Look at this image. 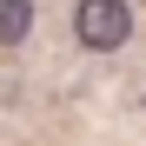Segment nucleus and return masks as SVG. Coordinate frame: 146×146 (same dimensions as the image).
<instances>
[{
    "instance_id": "f257e3e1",
    "label": "nucleus",
    "mask_w": 146,
    "mask_h": 146,
    "mask_svg": "<svg viewBox=\"0 0 146 146\" xmlns=\"http://www.w3.org/2000/svg\"><path fill=\"white\" fill-rule=\"evenodd\" d=\"M73 33H80V46H93V53H113V46H126V33H133V7L126 0H80V7H73Z\"/></svg>"
},
{
    "instance_id": "f03ea898",
    "label": "nucleus",
    "mask_w": 146,
    "mask_h": 146,
    "mask_svg": "<svg viewBox=\"0 0 146 146\" xmlns=\"http://www.w3.org/2000/svg\"><path fill=\"white\" fill-rule=\"evenodd\" d=\"M33 33V0H0V46H20Z\"/></svg>"
},
{
    "instance_id": "7ed1b4c3",
    "label": "nucleus",
    "mask_w": 146,
    "mask_h": 146,
    "mask_svg": "<svg viewBox=\"0 0 146 146\" xmlns=\"http://www.w3.org/2000/svg\"><path fill=\"white\" fill-rule=\"evenodd\" d=\"M139 106H146V100H139Z\"/></svg>"
}]
</instances>
